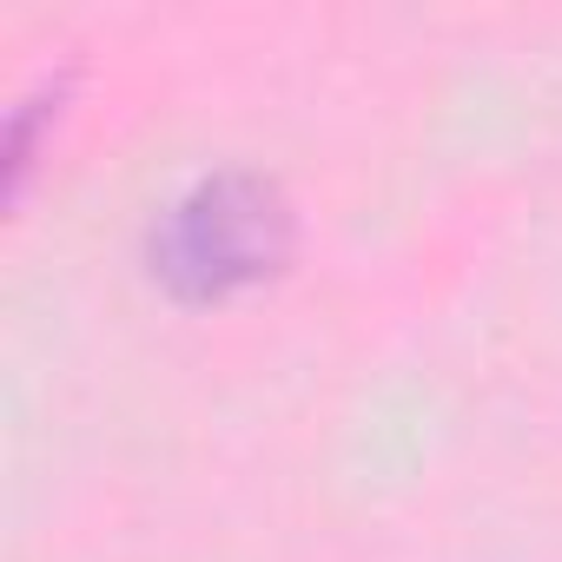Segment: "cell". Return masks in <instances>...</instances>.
<instances>
[{"label":"cell","mask_w":562,"mask_h":562,"mask_svg":"<svg viewBox=\"0 0 562 562\" xmlns=\"http://www.w3.org/2000/svg\"><path fill=\"white\" fill-rule=\"evenodd\" d=\"M292 245H299V218L285 186L251 166H218L159 212L146 258L179 305H225L285 271Z\"/></svg>","instance_id":"6da1fadb"},{"label":"cell","mask_w":562,"mask_h":562,"mask_svg":"<svg viewBox=\"0 0 562 562\" xmlns=\"http://www.w3.org/2000/svg\"><path fill=\"white\" fill-rule=\"evenodd\" d=\"M60 87H67V74H47V80H41V87L8 113V192H14V199H21V186H27L41 120H47V113H60Z\"/></svg>","instance_id":"7a4b0ae2"}]
</instances>
